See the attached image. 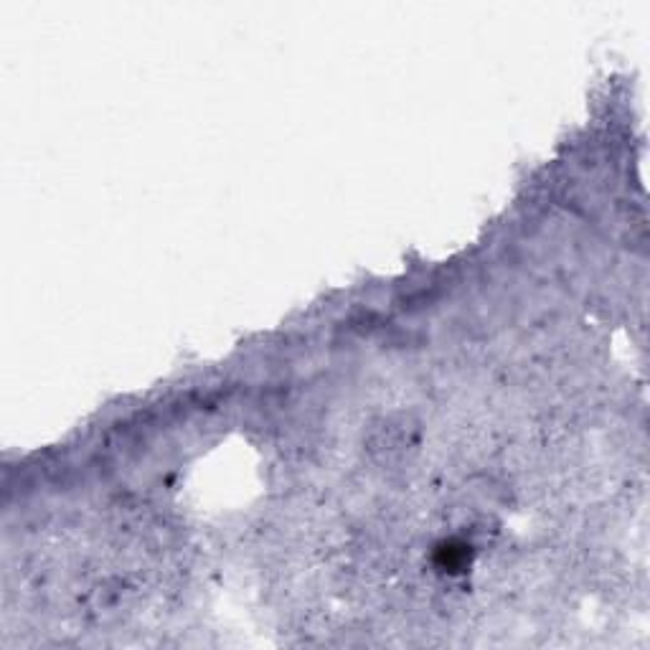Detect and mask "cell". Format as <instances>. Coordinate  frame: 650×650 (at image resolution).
Wrapping results in <instances>:
<instances>
[{"instance_id":"6da1fadb","label":"cell","mask_w":650,"mask_h":650,"mask_svg":"<svg viewBox=\"0 0 650 650\" xmlns=\"http://www.w3.org/2000/svg\"><path fill=\"white\" fill-rule=\"evenodd\" d=\"M417 445V440H414V430L407 425H384L379 432L374 435V440H371V447H374V452L379 455L381 460H402L404 455H407V450H412V447Z\"/></svg>"}]
</instances>
